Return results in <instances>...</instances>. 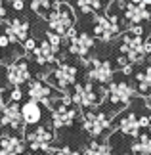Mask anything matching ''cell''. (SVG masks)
I'll use <instances>...</instances> for the list:
<instances>
[{"mask_svg":"<svg viewBox=\"0 0 151 155\" xmlns=\"http://www.w3.org/2000/svg\"><path fill=\"white\" fill-rule=\"evenodd\" d=\"M8 105L4 102V92H2V88H0V115H2V111H4V107Z\"/></svg>","mask_w":151,"mask_h":155,"instance_id":"cell-32","label":"cell"},{"mask_svg":"<svg viewBox=\"0 0 151 155\" xmlns=\"http://www.w3.org/2000/svg\"><path fill=\"white\" fill-rule=\"evenodd\" d=\"M120 73H123L124 77H130L132 73H134V65H132V63H128L126 67H123V69H120Z\"/></svg>","mask_w":151,"mask_h":155,"instance_id":"cell-29","label":"cell"},{"mask_svg":"<svg viewBox=\"0 0 151 155\" xmlns=\"http://www.w3.org/2000/svg\"><path fill=\"white\" fill-rule=\"evenodd\" d=\"M11 8H14V12H21L25 10V2H21V0H11Z\"/></svg>","mask_w":151,"mask_h":155,"instance_id":"cell-28","label":"cell"},{"mask_svg":"<svg viewBox=\"0 0 151 155\" xmlns=\"http://www.w3.org/2000/svg\"><path fill=\"white\" fill-rule=\"evenodd\" d=\"M56 155H78V153H77L75 150H71L69 146H63L61 150H57V151H56Z\"/></svg>","mask_w":151,"mask_h":155,"instance_id":"cell-27","label":"cell"},{"mask_svg":"<svg viewBox=\"0 0 151 155\" xmlns=\"http://www.w3.org/2000/svg\"><path fill=\"white\" fill-rule=\"evenodd\" d=\"M21 98H23V90H21V86H14V88H11V92H10V100H11L14 104H17Z\"/></svg>","mask_w":151,"mask_h":155,"instance_id":"cell-24","label":"cell"},{"mask_svg":"<svg viewBox=\"0 0 151 155\" xmlns=\"http://www.w3.org/2000/svg\"><path fill=\"white\" fill-rule=\"evenodd\" d=\"M29 33H31V23L25 17H14V19L6 21V25H4V35L11 40V44H15V42L23 44L29 38Z\"/></svg>","mask_w":151,"mask_h":155,"instance_id":"cell-11","label":"cell"},{"mask_svg":"<svg viewBox=\"0 0 151 155\" xmlns=\"http://www.w3.org/2000/svg\"><path fill=\"white\" fill-rule=\"evenodd\" d=\"M0 37H2V33H0Z\"/></svg>","mask_w":151,"mask_h":155,"instance_id":"cell-39","label":"cell"},{"mask_svg":"<svg viewBox=\"0 0 151 155\" xmlns=\"http://www.w3.org/2000/svg\"><path fill=\"white\" fill-rule=\"evenodd\" d=\"M140 4H146V6H151V0H140Z\"/></svg>","mask_w":151,"mask_h":155,"instance_id":"cell-33","label":"cell"},{"mask_svg":"<svg viewBox=\"0 0 151 155\" xmlns=\"http://www.w3.org/2000/svg\"><path fill=\"white\" fill-rule=\"evenodd\" d=\"M25 144L17 136H0V155H23Z\"/></svg>","mask_w":151,"mask_h":155,"instance_id":"cell-15","label":"cell"},{"mask_svg":"<svg viewBox=\"0 0 151 155\" xmlns=\"http://www.w3.org/2000/svg\"><path fill=\"white\" fill-rule=\"evenodd\" d=\"M115 127H117V130L123 132V134L140 136V115H136L134 111H126L123 115H119Z\"/></svg>","mask_w":151,"mask_h":155,"instance_id":"cell-14","label":"cell"},{"mask_svg":"<svg viewBox=\"0 0 151 155\" xmlns=\"http://www.w3.org/2000/svg\"><path fill=\"white\" fill-rule=\"evenodd\" d=\"M71 100L77 107H80L82 111H92L107 102V86L96 84V82H77L73 86V94Z\"/></svg>","mask_w":151,"mask_h":155,"instance_id":"cell-1","label":"cell"},{"mask_svg":"<svg viewBox=\"0 0 151 155\" xmlns=\"http://www.w3.org/2000/svg\"><path fill=\"white\" fill-rule=\"evenodd\" d=\"M94 46H96L94 35L82 31V33H78L77 37L69 42V54H71V56L80 58V59H88V58H92L90 54H92Z\"/></svg>","mask_w":151,"mask_h":155,"instance_id":"cell-10","label":"cell"},{"mask_svg":"<svg viewBox=\"0 0 151 155\" xmlns=\"http://www.w3.org/2000/svg\"><path fill=\"white\" fill-rule=\"evenodd\" d=\"M77 79H78V67L69 61H59L50 73H46V82L61 92L73 88L77 84Z\"/></svg>","mask_w":151,"mask_h":155,"instance_id":"cell-3","label":"cell"},{"mask_svg":"<svg viewBox=\"0 0 151 155\" xmlns=\"http://www.w3.org/2000/svg\"><path fill=\"white\" fill-rule=\"evenodd\" d=\"M132 155H151V136L140 134L138 140L132 144Z\"/></svg>","mask_w":151,"mask_h":155,"instance_id":"cell-18","label":"cell"},{"mask_svg":"<svg viewBox=\"0 0 151 155\" xmlns=\"http://www.w3.org/2000/svg\"><path fill=\"white\" fill-rule=\"evenodd\" d=\"M124 155H132V153H124Z\"/></svg>","mask_w":151,"mask_h":155,"instance_id":"cell-36","label":"cell"},{"mask_svg":"<svg viewBox=\"0 0 151 155\" xmlns=\"http://www.w3.org/2000/svg\"><path fill=\"white\" fill-rule=\"evenodd\" d=\"M130 61H128V58L124 56V54H119L117 56V59H115V65H117L119 69H123V67H126V65H128Z\"/></svg>","mask_w":151,"mask_h":155,"instance_id":"cell-25","label":"cell"},{"mask_svg":"<svg viewBox=\"0 0 151 155\" xmlns=\"http://www.w3.org/2000/svg\"><path fill=\"white\" fill-rule=\"evenodd\" d=\"M84 155H111V146L107 142H92Z\"/></svg>","mask_w":151,"mask_h":155,"instance_id":"cell-20","label":"cell"},{"mask_svg":"<svg viewBox=\"0 0 151 155\" xmlns=\"http://www.w3.org/2000/svg\"><path fill=\"white\" fill-rule=\"evenodd\" d=\"M21 2H27V0H21Z\"/></svg>","mask_w":151,"mask_h":155,"instance_id":"cell-37","label":"cell"},{"mask_svg":"<svg viewBox=\"0 0 151 155\" xmlns=\"http://www.w3.org/2000/svg\"><path fill=\"white\" fill-rule=\"evenodd\" d=\"M149 124H151L149 115H147V117H146V115H142V117H140V128H147Z\"/></svg>","mask_w":151,"mask_h":155,"instance_id":"cell-30","label":"cell"},{"mask_svg":"<svg viewBox=\"0 0 151 155\" xmlns=\"http://www.w3.org/2000/svg\"><path fill=\"white\" fill-rule=\"evenodd\" d=\"M46 25H48V31L65 38L69 29L77 25V15L73 6L65 2V0H54L50 14L46 15Z\"/></svg>","mask_w":151,"mask_h":155,"instance_id":"cell-2","label":"cell"},{"mask_svg":"<svg viewBox=\"0 0 151 155\" xmlns=\"http://www.w3.org/2000/svg\"><path fill=\"white\" fill-rule=\"evenodd\" d=\"M44 38L48 40V42H50L54 48L56 50H61V46H63V37H59V35H56V33H52V31H46L44 33Z\"/></svg>","mask_w":151,"mask_h":155,"instance_id":"cell-21","label":"cell"},{"mask_svg":"<svg viewBox=\"0 0 151 155\" xmlns=\"http://www.w3.org/2000/svg\"><path fill=\"white\" fill-rule=\"evenodd\" d=\"M149 109H151V102H149ZM149 121H151V113H149Z\"/></svg>","mask_w":151,"mask_h":155,"instance_id":"cell-35","label":"cell"},{"mask_svg":"<svg viewBox=\"0 0 151 155\" xmlns=\"http://www.w3.org/2000/svg\"><path fill=\"white\" fill-rule=\"evenodd\" d=\"M0 130H2V124H0Z\"/></svg>","mask_w":151,"mask_h":155,"instance_id":"cell-38","label":"cell"},{"mask_svg":"<svg viewBox=\"0 0 151 155\" xmlns=\"http://www.w3.org/2000/svg\"><path fill=\"white\" fill-rule=\"evenodd\" d=\"M38 48V40L34 37H29L25 42H23V50H25V56H31V54Z\"/></svg>","mask_w":151,"mask_h":155,"instance_id":"cell-22","label":"cell"},{"mask_svg":"<svg viewBox=\"0 0 151 155\" xmlns=\"http://www.w3.org/2000/svg\"><path fill=\"white\" fill-rule=\"evenodd\" d=\"M77 109L73 107H59V109L52 111V123H54V128H65V127H71L77 119Z\"/></svg>","mask_w":151,"mask_h":155,"instance_id":"cell-16","label":"cell"},{"mask_svg":"<svg viewBox=\"0 0 151 155\" xmlns=\"http://www.w3.org/2000/svg\"><path fill=\"white\" fill-rule=\"evenodd\" d=\"M86 75L90 82H96V84H111L113 82V63L109 59H100V58H92L88 61L86 67Z\"/></svg>","mask_w":151,"mask_h":155,"instance_id":"cell-6","label":"cell"},{"mask_svg":"<svg viewBox=\"0 0 151 155\" xmlns=\"http://www.w3.org/2000/svg\"><path fill=\"white\" fill-rule=\"evenodd\" d=\"M25 140H27V144L31 146L33 151H37V150L46 151L54 142V128L46 127V124H38V127H34V128L25 130Z\"/></svg>","mask_w":151,"mask_h":155,"instance_id":"cell-8","label":"cell"},{"mask_svg":"<svg viewBox=\"0 0 151 155\" xmlns=\"http://www.w3.org/2000/svg\"><path fill=\"white\" fill-rule=\"evenodd\" d=\"M136 86L128 84L124 81H113L111 84H107V102H109L113 111H120L123 107H126L132 98H134Z\"/></svg>","mask_w":151,"mask_h":155,"instance_id":"cell-4","label":"cell"},{"mask_svg":"<svg viewBox=\"0 0 151 155\" xmlns=\"http://www.w3.org/2000/svg\"><path fill=\"white\" fill-rule=\"evenodd\" d=\"M111 127V115L100 109H92V111H84L82 115V128L92 136L98 138L105 132V128Z\"/></svg>","mask_w":151,"mask_h":155,"instance_id":"cell-5","label":"cell"},{"mask_svg":"<svg viewBox=\"0 0 151 155\" xmlns=\"http://www.w3.org/2000/svg\"><path fill=\"white\" fill-rule=\"evenodd\" d=\"M136 92L140 94L142 98H151V84H147V82H138Z\"/></svg>","mask_w":151,"mask_h":155,"instance_id":"cell-23","label":"cell"},{"mask_svg":"<svg viewBox=\"0 0 151 155\" xmlns=\"http://www.w3.org/2000/svg\"><path fill=\"white\" fill-rule=\"evenodd\" d=\"M130 31L134 33V35H138V37H143V38H146V27H143V25H132Z\"/></svg>","mask_w":151,"mask_h":155,"instance_id":"cell-26","label":"cell"},{"mask_svg":"<svg viewBox=\"0 0 151 155\" xmlns=\"http://www.w3.org/2000/svg\"><path fill=\"white\" fill-rule=\"evenodd\" d=\"M21 115H23V121H25V124H29V127H34V124H38L40 119H42L40 104L33 102V100L25 102V104L21 105Z\"/></svg>","mask_w":151,"mask_h":155,"instance_id":"cell-17","label":"cell"},{"mask_svg":"<svg viewBox=\"0 0 151 155\" xmlns=\"http://www.w3.org/2000/svg\"><path fill=\"white\" fill-rule=\"evenodd\" d=\"M147 132H149V134H151V124H149V127H147Z\"/></svg>","mask_w":151,"mask_h":155,"instance_id":"cell-34","label":"cell"},{"mask_svg":"<svg viewBox=\"0 0 151 155\" xmlns=\"http://www.w3.org/2000/svg\"><path fill=\"white\" fill-rule=\"evenodd\" d=\"M123 19L130 25H143L151 21V10L146 4H134L130 0H123Z\"/></svg>","mask_w":151,"mask_h":155,"instance_id":"cell-9","label":"cell"},{"mask_svg":"<svg viewBox=\"0 0 151 155\" xmlns=\"http://www.w3.org/2000/svg\"><path fill=\"white\" fill-rule=\"evenodd\" d=\"M27 94H29V98L33 100V102H37V104H48L50 102V98L56 94V90H54V86L52 84H48L46 81H42V79H34L29 82V86H27Z\"/></svg>","mask_w":151,"mask_h":155,"instance_id":"cell-12","label":"cell"},{"mask_svg":"<svg viewBox=\"0 0 151 155\" xmlns=\"http://www.w3.org/2000/svg\"><path fill=\"white\" fill-rule=\"evenodd\" d=\"M52 4H54V0H31V8H33V12H34L37 15L44 17V19H46V15L50 14Z\"/></svg>","mask_w":151,"mask_h":155,"instance_id":"cell-19","label":"cell"},{"mask_svg":"<svg viewBox=\"0 0 151 155\" xmlns=\"http://www.w3.org/2000/svg\"><path fill=\"white\" fill-rule=\"evenodd\" d=\"M31 65H29L27 56H23L15 61H11L10 65H6V79L11 86H21L25 82L31 81Z\"/></svg>","mask_w":151,"mask_h":155,"instance_id":"cell-7","label":"cell"},{"mask_svg":"<svg viewBox=\"0 0 151 155\" xmlns=\"http://www.w3.org/2000/svg\"><path fill=\"white\" fill-rule=\"evenodd\" d=\"M6 15H8V10H6V6H4V0H0V19H6Z\"/></svg>","mask_w":151,"mask_h":155,"instance_id":"cell-31","label":"cell"},{"mask_svg":"<svg viewBox=\"0 0 151 155\" xmlns=\"http://www.w3.org/2000/svg\"><path fill=\"white\" fill-rule=\"evenodd\" d=\"M0 124L2 127H8L11 130H21L25 121H23V115H21V107L17 104H8L4 107L2 115H0Z\"/></svg>","mask_w":151,"mask_h":155,"instance_id":"cell-13","label":"cell"}]
</instances>
